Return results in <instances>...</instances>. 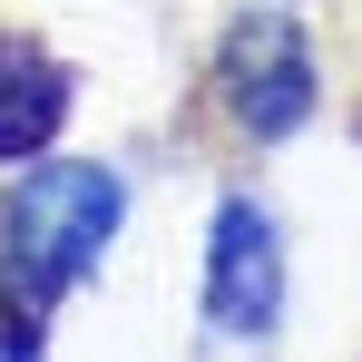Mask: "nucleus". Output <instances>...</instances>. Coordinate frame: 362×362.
Here are the masks:
<instances>
[{"label":"nucleus","mask_w":362,"mask_h":362,"mask_svg":"<svg viewBox=\"0 0 362 362\" xmlns=\"http://www.w3.org/2000/svg\"><path fill=\"white\" fill-rule=\"evenodd\" d=\"M108 226H118V177H108V167H88V157L40 167L30 186H10V206H0V245H10L20 294H30V303L69 294V284L98 264Z\"/></svg>","instance_id":"obj_1"},{"label":"nucleus","mask_w":362,"mask_h":362,"mask_svg":"<svg viewBox=\"0 0 362 362\" xmlns=\"http://www.w3.org/2000/svg\"><path fill=\"white\" fill-rule=\"evenodd\" d=\"M226 108H235L255 137H294L303 108H313V49L284 10H245L226 30Z\"/></svg>","instance_id":"obj_2"},{"label":"nucleus","mask_w":362,"mask_h":362,"mask_svg":"<svg viewBox=\"0 0 362 362\" xmlns=\"http://www.w3.org/2000/svg\"><path fill=\"white\" fill-rule=\"evenodd\" d=\"M274 303H284L274 226H264V206H245V196H235V206L216 216V245H206V313H216L226 333H264Z\"/></svg>","instance_id":"obj_3"},{"label":"nucleus","mask_w":362,"mask_h":362,"mask_svg":"<svg viewBox=\"0 0 362 362\" xmlns=\"http://www.w3.org/2000/svg\"><path fill=\"white\" fill-rule=\"evenodd\" d=\"M69 118V69L40 49V40H20V30H0V167L10 157H40Z\"/></svg>","instance_id":"obj_4"},{"label":"nucleus","mask_w":362,"mask_h":362,"mask_svg":"<svg viewBox=\"0 0 362 362\" xmlns=\"http://www.w3.org/2000/svg\"><path fill=\"white\" fill-rule=\"evenodd\" d=\"M0 362H40V303L0 274Z\"/></svg>","instance_id":"obj_5"}]
</instances>
